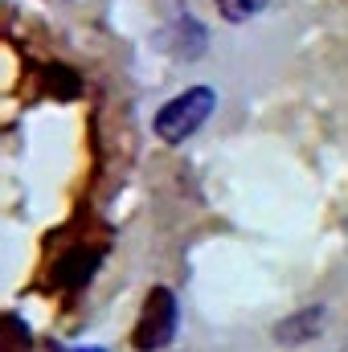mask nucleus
Listing matches in <instances>:
<instances>
[{
  "instance_id": "2",
  "label": "nucleus",
  "mask_w": 348,
  "mask_h": 352,
  "mask_svg": "<svg viewBox=\"0 0 348 352\" xmlns=\"http://www.w3.org/2000/svg\"><path fill=\"white\" fill-rule=\"evenodd\" d=\"M176 336V295L168 287H152L140 311V324L131 332V344L140 352H160L168 349V340Z\"/></svg>"
},
{
  "instance_id": "3",
  "label": "nucleus",
  "mask_w": 348,
  "mask_h": 352,
  "mask_svg": "<svg viewBox=\"0 0 348 352\" xmlns=\"http://www.w3.org/2000/svg\"><path fill=\"white\" fill-rule=\"evenodd\" d=\"M320 328H324V303H307L295 316L274 324V340L279 344H307V340L320 336Z\"/></svg>"
},
{
  "instance_id": "5",
  "label": "nucleus",
  "mask_w": 348,
  "mask_h": 352,
  "mask_svg": "<svg viewBox=\"0 0 348 352\" xmlns=\"http://www.w3.org/2000/svg\"><path fill=\"white\" fill-rule=\"evenodd\" d=\"M90 270H94V254H78V258L62 263V283H87Z\"/></svg>"
},
{
  "instance_id": "4",
  "label": "nucleus",
  "mask_w": 348,
  "mask_h": 352,
  "mask_svg": "<svg viewBox=\"0 0 348 352\" xmlns=\"http://www.w3.org/2000/svg\"><path fill=\"white\" fill-rule=\"evenodd\" d=\"M270 0H217V12L226 16V21H234V25H242V21H250L254 12H262Z\"/></svg>"
},
{
  "instance_id": "1",
  "label": "nucleus",
  "mask_w": 348,
  "mask_h": 352,
  "mask_svg": "<svg viewBox=\"0 0 348 352\" xmlns=\"http://www.w3.org/2000/svg\"><path fill=\"white\" fill-rule=\"evenodd\" d=\"M213 107H217V94L209 87H193L184 90V94H176L168 98L164 107H160V115H156V135L164 140V144H184L193 131H201L205 123H209V115H213Z\"/></svg>"
},
{
  "instance_id": "6",
  "label": "nucleus",
  "mask_w": 348,
  "mask_h": 352,
  "mask_svg": "<svg viewBox=\"0 0 348 352\" xmlns=\"http://www.w3.org/2000/svg\"><path fill=\"white\" fill-rule=\"evenodd\" d=\"M78 352H102V349H78Z\"/></svg>"
}]
</instances>
